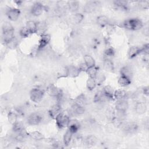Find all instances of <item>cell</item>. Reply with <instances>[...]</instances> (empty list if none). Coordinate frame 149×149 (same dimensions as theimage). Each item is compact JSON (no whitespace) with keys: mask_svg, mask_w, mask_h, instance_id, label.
Here are the masks:
<instances>
[{"mask_svg":"<svg viewBox=\"0 0 149 149\" xmlns=\"http://www.w3.org/2000/svg\"><path fill=\"white\" fill-rule=\"evenodd\" d=\"M72 19L74 23L79 24L81 23L83 20L84 15L81 13H76L73 15Z\"/></svg>","mask_w":149,"mask_h":149,"instance_id":"obj_34","label":"cell"},{"mask_svg":"<svg viewBox=\"0 0 149 149\" xmlns=\"http://www.w3.org/2000/svg\"><path fill=\"white\" fill-rule=\"evenodd\" d=\"M8 121L12 125H13L15 123L17 122V116L16 113L13 112H9L8 115Z\"/></svg>","mask_w":149,"mask_h":149,"instance_id":"obj_38","label":"cell"},{"mask_svg":"<svg viewBox=\"0 0 149 149\" xmlns=\"http://www.w3.org/2000/svg\"><path fill=\"white\" fill-rule=\"evenodd\" d=\"M26 27L30 31V34H34L37 32V23L34 21L29 20L26 23Z\"/></svg>","mask_w":149,"mask_h":149,"instance_id":"obj_20","label":"cell"},{"mask_svg":"<svg viewBox=\"0 0 149 149\" xmlns=\"http://www.w3.org/2000/svg\"><path fill=\"white\" fill-rule=\"evenodd\" d=\"M27 123L30 125L35 126L41 123L42 121V116L40 114L37 112L31 113L27 118Z\"/></svg>","mask_w":149,"mask_h":149,"instance_id":"obj_5","label":"cell"},{"mask_svg":"<svg viewBox=\"0 0 149 149\" xmlns=\"http://www.w3.org/2000/svg\"><path fill=\"white\" fill-rule=\"evenodd\" d=\"M55 119L56 120V126L60 129H62L68 126L70 120L69 116L64 114L62 112L59 113L56 116Z\"/></svg>","mask_w":149,"mask_h":149,"instance_id":"obj_2","label":"cell"},{"mask_svg":"<svg viewBox=\"0 0 149 149\" xmlns=\"http://www.w3.org/2000/svg\"><path fill=\"white\" fill-rule=\"evenodd\" d=\"M98 68L95 65V66H93L88 67L86 72L87 73L89 77L95 78L97 73H98Z\"/></svg>","mask_w":149,"mask_h":149,"instance_id":"obj_29","label":"cell"},{"mask_svg":"<svg viewBox=\"0 0 149 149\" xmlns=\"http://www.w3.org/2000/svg\"><path fill=\"white\" fill-rule=\"evenodd\" d=\"M80 128V125L76 120H70L68 125V130L73 134L76 133Z\"/></svg>","mask_w":149,"mask_h":149,"instance_id":"obj_21","label":"cell"},{"mask_svg":"<svg viewBox=\"0 0 149 149\" xmlns=\"http://www.w3.org/2000/svg\"><path fill=\"white\" fill-rule=\"evenodd\" d=\"M120 75L122 76H125L130 77V75L132 74V70L129 66H125L120 69Z\"/></svg>","mask_w":149,"mask_h":149,"instance_id":"obj_35","label":"cell"},{"mask_svg":"<svg viewBox=\"0 0 149 149\" xmlns=\"http://www.w3.org/2000/svg\"><path fill=\"white\" fill-rule=\"evenodd\" d=\"M97 83L95 80V78L88 77L86 82V87L87 89L90 91L93 90L97 86Z\"/></svg>","mask_w":149,"mask_h":149,"instance_id":"obj_30","label":"cell"},{"mask_svg":"<svg viewBox=\"0 0 149 149\" xmlns=\"http://www.w3.org/2000/svg\"><path fill=\"white\" fill-rule=\"evenodd\" d=\"M20 36L23 37V38H26L28 36H29V35H30V33L29 31V30L27 29V28L26 27V26L22 27L20 30Z\"/></svg>","mask_w":149,"mask_h":149,"instance_id":"obj_41","label":"cell"},{"mask_svg":"<svg viewBox=\"0 0 149 149\" xmlns=\"http://www.w3.org/2000/svg\"><path fill=\"white\" fill-rule=\"evenodd\" d=\"M66 76H69L70 77H76L81 72L79 67H76L74 66H70L68 68H66Z\"/></svg>","mask_w":149,"mask_h":149,"instance_id":"obj_9","label":"cell"},{"mask_svg":"<svg viewBox=\"0 0 149 149\" xmlns=\"http://www.w3.org/2000/svg\"><path fill=\"white\" fill-rule=\"evenodd\" d=\"M97 140H98L95 136L93 135H90L86 138L84 143L87 146L91 147L94 146L97 143Z\"/></svg>","mask_w":149,"mask_h":149,"instance_id":"obj_26","label":"cell"},{"mask_svg":"<svg viewBox=\"0 0 149 149\" xmlns=\"http://www.w3.org/2000/svg\"><path fill=\"white\" fill-rule=\"evenodd\" d=\"M97 23L100 26L103 27L108 24L109 20L107 16L104 15H100L97 17Z\"/></svg>","mask_w":149,"mask_h":149,"instance_id":"obj_24","label":"cell"},{"mask_svg":"<svg viewBox=\"0 0 149 149\" xmlns=\"http://www.w3.org/2000/svg\"><path fill=\"white\" fill-rule=\"evenodd\" d=\"M118 83L120 86L125 87V86H129L131 83L130 77L120 75V76L118 79Z\"/></svg>","mask_w":149,"mask_h":149,"instance_id":"obj_22","label":"cell"},{"mask_svg":"<svg viewBox=\"0 0 149 149\" xmlns=\"http://www.w3.org/2000/svg\"><path fill=\"white\" fill-rule=\"evenodd\" d=\"M29 136L35 140H41L44 139V136L38 131H33L29 133Z\"/></svg>","mask_w":149,"mask_h":149,"instance_id":"obj_31","label":"cell"},{"mask_svg":"<svg viewBox=\"0 0 149 149\" xmlns=\"http://www.w3.org/2000/svg\"><path fill=\"white\" fill-rule=\"evenodd\" d=\"M47 92L49 96L55 97L58 100H61L62 97L63 93L62 90L54 84H51L47 87Z\"/></svg>","mask_w":149,"mask_h":149,"instance_id":"obj_3","label":"cell"},{"mask_svg":"<svg viewBox=\"0 0 149 149\" xmlns=\"http://www.w3.org/2000/svg\"><path fill=\"white\" fill-rule=\"evenodd\" d=\"M95 80L96 81L97 84V85H100L105 81V76L104 73L98 72V73H97V75L95 77Z\"/></svg>","mask_w":149,"mask_h":149,"instance_id":"obj_37","label":"cell"},{"mask_svg":"<svg viewBox=\"0 0 149 149\" xmlns=\"http://www.w3.org/2000/svg\"><path fill=\"white\" fill-rule=\"evenodd\" d=\"M127 97V93L124 90H117L114 91L113 97L117 100L126 99Z\"/></svg>","mask_w":149,"mask_h":149,"instance_id":"obj_19","label":"cell"},{"mask_svg":"<svg viewBox=\"0 0 149 149\" xmlns=\"http://www.w3.org/2000/svg\"><path fill=\"white\" fill-rule=\"evenodd\" d=\"M123 25L125 28L130 30H138L143 26V22L137 18H131L126 20L123 23Z\"/></svg>","mask_w":149,"mask_h":149,"instance_id":"obj_1","label":"cell"},{"mask_svg":"<svg viewBox=\"0 0 149 149\" xmlns=\"http://www.w3.org/2000/svg\"><path fill=\"white\" fill-rule=\"evenodd\" d=\"M109 100H110L104 94L102 91L97 92L94 97V101L95 102H104Z\"/></svg>","mask_w":149,"mask_h":149,"instance_id":"obj_15","label":"cell"},{"mask_svg":"<svg viewBox=\"0 0 149 149\" xmlns=\"http://www.w3.org/2000/svg\"><path fill=\"white\" fill-rule=\"evenodd\" d=\"M115 6L121 10H126L127 9V2L126 1H113Z\"/></svg>","mask_w":149,"mask_h":149,"instance_id":"obj_25","label":"cell"},{"mask_svg":"<svg viewBox=\"0 0 149 149\" xmlns=\"http://www.w3.org/2000/svg\"><path fill=\"white\" fill-rule=\"evenodd\" d=\"M61 112V106L59 104H56L52 105L48 111L49 115L53 119H55L56 116Z\"/></svg>","mask_w":149,"mask_h":149,"instance_id":"obj_12","label":"cell"},{"mask_svg":"<svg viewBox=\"0 0 149 149\" xmlns=\"http://www.w3.org/2000/svg\"><path fill=\"white\" fill-rule=\"evenodd\" d=\"M9 48H11V49H14V48H15L16 47H17V40L15 38V37L11 40V41H10L8 43H7L6 44Z\"/></svg>","mask_w":149,"mask_h":149,"instance_id":"obj_43","label":"cell"},{"mask_svg":"<svg viewBox=\"0 0 149 149\" xmlns=\"http://www.w3.org/2000/svg\"><path fill=\"white\" fill-rule=\"evenodd\" d=\"M104 55L105 56V59H109L113 57L115 55V51L112 48H108L105 49L104 52Z\"/></svg>","mask_w":149,"mask_h":149,"instance_id":"obj_40","label":"cell"},{"mask_svg":"<svg viewBox=\"0 0 149 149\" xmlns=\"http://www.w3.org/2000/svg\"><path fill=\"white\" fill-rule=\"evenodd\" d=\"M147 111V105L144 102H137L135 105V111L137 113L141 115Z\"/></svg>","mask_w":149,"mask_h":149,"instance_id":"obj_17","label":"cell"},{"mask_svg":"<svg viewBox=\"0 0 149 149\" xmlns=\"http://www.w3.org/2000/svg\"><path fill=\"white\" fill-rule=\"evenodd\" d=\"M44 9L45 6L41 3L37 2L33 4L31 9V13L33 15L35 16H38L42 14Z\"/></svg>","mask_w":149,"mask_h":149,"instance_id":"obj_7","label":"cell"},{"mask_svg":"<svg viewBox=\"0 0 149 149\" xmlns=\"http://www.w3.org/2000/svg\"><path fill=\"white\" fill-rule=\"evenodd\" d=\"M138 129V125L135 122H128L126 123L123 127L124 131L129 134L135 133Z\"/></svg>","mask_w":149,"mask_h":149,"instance_id":"obj_10","label":"cell"},{"mask_svg":"<svg viewBox=\"0 0 149 149\" xmlns=\"http://www.w3.org/2000/svg\"><path fill=\"white\" fill-rule=\"evenodd\" d=\"M20 14V10L15 8H10L6 12V16L10 21H16L19 18Z\"/></svg>","mask_w":149,"mask_h":149,"instance_id":"obj_6","label":"cell"},{"mask_svg":"<svg viewBox=\"0 0 149 149\" xmlns=\"http://www.w3.org/2000/svg\"><path fill=\"white\" fill-rule=\"evenodd\" d=\"M102 92L104 93V94L109 99L112 100L113 98V93L114 91L113 90V88L110 86H105L102 89Z\"/></svg>","mask_w":149,"mask_h":149,"instance_id":"obj_23","label":"cell"},{"mask_svg":"<svg viewBox=\"0 0 149 149\" xmlns=\"http://www.w3.org/2000/svg\"><path fill=\"white\" fill-rule=\"evenodd\" d=\"M79 68V69L80 70L81 72H82V71L86 72V70H87L88 67L87 66V65H86L84 63H84H81V64L80 65Z\"/></svg>","mask_w":149,"mask_h":149,"instance_id":"obj_45","label":"cell"},{"mask_svg":"<svg viewBox=\"0 0 149 149\" xmlns=\"http://www.w3.org/2000/svg\"><path fill=\"white\" fill-rule=\"evenodd\" d=\"M139 5L141 6L143 8H147L148 7V1H140Z\"/></svg>","mask_w":149,"mask_h":149,"instance_id":"obj_44","label":"cell"},{"mask_svg":"<svg viewBox=\"0 0 149 149\" xmlns=\"http://www.w3.org/2000/svg\"><path fill=\"white\" fill-rule=\"evenodd\" d=\"M10 30H14V29L10 23L9 22L4 23L2 25V32Z\"/></svg>","mask_w":149,"mask_h":149,"instance_id":"obj_42","label":"cell"},{"mask_svg":"<svg viewBox=\"0 0 149 149\" xmlns=\"http://www.w3.org/2000/svg\"><path fill=\"white\" fill-rule=\"evenodd\" d=\"M12 125H13V127H12L13 131L16 133H19L24 129L23 125L20 122H19L17 121Z\"/></svg>","mask_w":149,"mask_h":149,"instance_id":"obj_39","label":"cell"},{"mask_svg":"<svg viewBox=\"0 0 149 149\" xmlns=\"http://www.w3.org/2000/svg\"><path fill=\"white\" fill-rule=\"evenodd\" d=\"M142 52V49L141 47L133 46L131 47L128 50V56L132 59L136 57L137 55Z\"/></svg>","mask_w":149,"mask_h":149,"instance_id":"obj_13","label":"cell"},{"mask_svg":"<svg viewBox=\"0 0 149 149\" xmlns=\"http://www.w3.org/2000/svg\"><path fill=\"white\" fill-rule=\"evenodd\" d=\"M51 40V37L49 34H42L39 40L38 44V49H41L44 48L49 42Z\"/></svg>","mask_w":149,"mask_h":149,"instance_id":"obj_11","label":"cell"},{"mask_svg":"<svg viewBox=\"0 0 149 149\" xmlns=\"http://www.w3.org/2000/svg\"><path fill=\"white\" fill-rule=\"evenodd\" d=\"M44 91L39 88H33L30 93V97L32 101L34 102H39L43 98Z\"/></svg>","mask_w":149,"mask_h":149,"instance_id":"obj_4","label":"cell"},{"mask_svg":"<svg viewBox=\"0 0 149 149\" xmlns=\"http://www.w3.org/2000/svg\"><path fill=\"white\" fill-rule=\"evenodd\" d=\"M72 134L73 133L70 132L69 130H68L65 133L63 138V144L65 146H68L70 143V141L72 137Z\"/></svg>","mask_w":149,"mask_h":149,"instance_id":"obj_33","label":"cell"},{"mask_svg":"<svg viewBox=\"0 0 149 149\" xmlns=\"http://www.w3.org/2000/svg\"><path fill=\"white\" fill-rule=\"evenodd\" d=\"M84 62L87 65V66L91 67L95 66V62L94 59L90 55H86L84 56Z\"/></svg>","mask_w":149,"mask_h":149,"instance_id":"obj_28","label":"cell"},{"mask_svg":"<svg viewBox=\"0 0 149 149\" xmlns=\"http://www.w3.org/2000/svg\"><path fill=\"white\" fill-rule=\"evenodd\" d=\"M68 8L72 12H75L78 10L79 8V3L77 1H70L68 3Z\"/></svg>","mask_w":149,"mask_h":149,"instance_id":"obj_36","label":"cell"},{"mask_svg":"<svg viewBox=\"0 0 149 149\" xmlns=\"http://www.w3.org/2000/svg\"><path fill=\"white\" fill-rule=\"evenodd\" d=\"M85 109L83 107L78 105L77 104H75L73 103V104L72 105L70 108V112L73 115H83L84 113Z\"/></svg>","mask_w":149,"mask_h":149,"instance_id":"obj_14","label":"cell"},{"mask_svg":"<svg viewBox=\"0 0 149 149\" xmlns=\"http://www.w3.org/2000/svg\"><path fill=\"white\" fill-rule=\"evenodd\" d=\"M74 104L84 107L85 105L86 104V98L84 95L80 94L79 96H77L74 99Z\"/></svg>","mask_w":149,"mask_h":149,"instance_id":"obj_27","label":"cell"},{"mask_svg":"<svg viewBox=\"0 0 149 149\" xmlns=\"http://www.w3.org/2000/svg\"><path fill=\"white\" fill-rule=\"evenodd\" d=\"M115 107L117 111L126 112L129 108V103L126 99L119 100H117Z\"/></svg>","mask_w":149,"mask_h":149,"instance_id":"obj_8","label":"cell"},{"mask_svg":"<svg viewBox=\"0 0 149 149\" xmlns=\"http://www.w3.org/2000/svg\"><path fill=\"white\" fill-rule=\"evenodd\" d=\"M148 93H149V91H148V87H145L144 88H143V93L146 95L147 96L148 95Z\"/></svg>","mask_w":149,"mask_h":149,"instance_id":"obj_46","label":"cell"},{"mask_svg":"<svg viewBox=\"0 0 149 149\" xmlns=\"http://www.w3.org/2000/svg\"><path fill=\"white\" fill-rule=\"evenodd\" d=\"M103 68L104 70L108 72H113L115 66L113 62L109 59H105L103 62Z\"/></svg>","mask_w":149,"mask_h":149,"instance_id":"obj_16","label":"cell"},{"mask_svg":"<svg viewBox=\"0 0 149 149\" xmlns=\"http://www.w3.org/2000/svg\"><path fill=\"white\" fill-rule=\"evenodd\" d=\"M96 5L97 3L95 2H88L86 4L84 8V10L87 13L92 12L95 10L96 8Z\"/></svg>","mask_w":149,"mask_h":149,"instance_id":"obj_32","label":"cell"},{"mask_svg":"<svg viewBox=\"0 0 149 149\" xmlns=\"http://www.w3.org/2000/svg\"><path fill=\"white\" fill-rule=\"evenodd\" d=\"M14 38V30L2 32V40L5 44L8 43Z\"/></svg>","mask_w":149,"mask_h":149,"instance_id":"obj_18","label":"cell"}]
</instances>
